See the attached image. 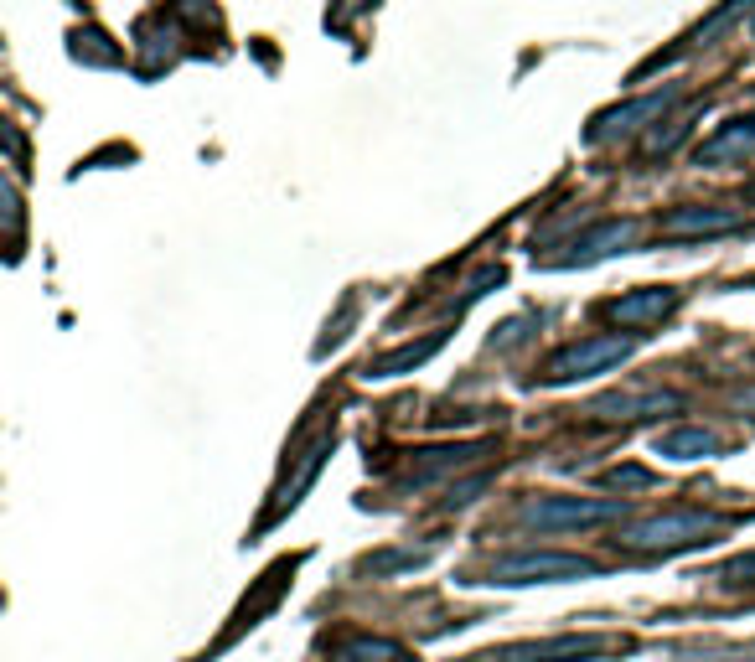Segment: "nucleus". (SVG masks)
<instances>
[{
	"label": "nucleus",
	"instance_id": "9d476101",
	"mask_svg": "<svg viewBox=\"0 0 755 662\" xmlns=\"http://www.w3.org/2000/svg\"><path fill=\"white\" fill-rule=\"evenodd\" d=\"M730 228H740V213H730V207H678V213L662 218L668 238H709V233H730Z\"/></svg>",
	"mask_w": 755,
	"mask_h": 662
},
{
	"label": "nucleus",
	"instance_id": "aec40b11",
	"mask_svg": "<svg viewBox=\"0 0 755 662\" xmlns=\"http://www.w3.org/2000/svg\"><path fill=\"white\" fill-rule=\"evenodd\" d=\"M740 404H745V409H755V394H740Z\"/></svg>",
	"mask_w": 755,
	"mask_h": 662
},
{
	"label": "nucleus",
	"instance_id": "423d86ee",
	"mask_svg": "<svg viewBox=\"0 0 755 662\" xmlns=\"http://www.w3.org/2000/svg\"><path fill=\"white\" fill-rule=\"evenodd\" d=\"M678 99V88H657V94H647V99H631V104H616V109H606L595 119V125L585 130V140L590 145H606V140H616V135H631V130H642L647 119H657V114H668V104Z\"/></svg>",
	"mask_w": 755,
	"mask_h": 662
},
{
	"label": "nucleus",
	"instance_id": "2eb2a0df",
	"mask_svg": "<svg viewBox=\"0 0 755 662\" xmlns=\"http://www.w3.org/2000/svg\"><path fill=\"white\" fill-rule=\"evenodd\" d=\"M337 662H414L399 642H388V637H357L337 652Z\"/></svg>",
	"mask_w": 755,
	"mask_h": 662
},
{
	"label": "nucleus",
	"instance_id": "a211bd4d",
	"mask_svg": "<svg viewBox=\"0 0 755 662\" xmlns=\"http://www.w3.org/2000/svg\"><path fill=\"white\" fill-rule=\"evenodd\" d=\"M719 580H724V585H755V554L730 559V564L719 569Z\"/></svg>",
	"mask_w": 755,
	"mask_h": 662
},
{
	"label": "nucleus",
	"instance_id": "6e6552de",
	"mask_svg": "<svg viewBox=\"0 0 755 662\" xmlns=\"http://www.w3.org/2000/svg\"><path fill=\"white\" fill-rule=\"evenodd\" d=\"M678 290H662V285H652V290H631V295H621V300H611V321L616 326H657V321H668L673 311H678Z\"/></svg>",
	"mask_w": 755,
	"mask_h": 662
},
{
	"label": "nucleus",
	"instance_id": "f03ea898",
	"mask_svg": "<svg viewBox=\"0 0 755 662\" xmlns=\"http://www.w3.org/2000/svg\"><path fill=\"white\" fill-rule=\"evenodd\" d=\"M719 528L714 513H657V518H642L621 533L626 549L637 554H678V549H693V544H709V533Z\"/></svg>",
	"mask_w": 755,
	"mask_h": 662
},
{
	"label": "nucleus",
	"instance_id": "ddd939ff",
	"mask_svg": "<svg viewBox=\"0 0 755 662\" xmlns=\"http://www.w3.org/2000/svg\"><path fill=\"white\" fill-rule=\"evenodd\" d=\"M719 450V435L704 430V425H683V430H668L657 435V456L662 461H704Z\"/></svg>",
	"mask_w": 755,
	"mask_h": 662
},
{
	"label": "nucleus",
	"instance_id": "7ed1b4c3",
	"mask_svg": "<svg viewBox=\"0 0 755 662\" xmlns=\"http://www.w3.org/2000/svg\"><path fill=\"white\" fill-rule=\"evenodd\" d=\"M611 647L616 637H606V631H559V637H543V642L487 647L466 662H590V657H606Z\"/></svg>",
	"mask_w": 755,
	"mask_h": 662
},
{
	"label": "nucleus",
	"instance_id": "0eeeda50",
	"mask_svg": "<svg viewBox=\"0 0 755 662\" xmlns=\"http://www.w3.org/2000/svg\"><path fill=\"white\" fill-rule=\"evenodd\" d=\"M631 238H637V223L631 218H606V223H595L585 238H575L569 244V254H559L554 264H595V259H606V254H616V249H626Z\"/></svg>",
	"mask_w": 755,
	"mask_h": 662
},
{
	"label": "nucleus",
	"instance_id": "1a4fd4ad",
	"mask_svg": "<svg viewBox=\"0 0 755 662\" xmlns=\"http://www.w3.org/2000/svg\"><path fill=\"white\" fill-rule=\"evenodd\" d=\"M750 150H755V114H740V119H730V125H719L699 150H693V161L699 166H730V161L750 156Z\"/></svg>",
	"mask_w": 755,
	"mask_h": 662
},
{
	"label": "nucleus",
	"instance_id": "dca6fc26",
	"mask_svg": "<svg viewBox=\"0 0 755 662\" xmlns=\"http://www.w3.org/2000/svg\"><path fill=\"white\" fill-rule=\"evenodd\" d=\"M471 456H481V445H456V450H430V461L419 466L409 481L419 487V481H430V476H440V471H450V466H466Z\"/></svg>",
	"mask_w": 755,
	"mask_h": 662
},
{
	"label": "nucleus",
	"instance_id": "9b49d317",
	"mask_svg": "<svg viewBox=\"0 0 755 662\" xmlns=\"http://www.w3.org/2000/svg\"><path fill=\"white\" fill-rule=\"evenodd\" d=\"M440 347H445V331H430L425 342H404V347H394V352L373 357L362 378H399V373H414V368H425Z\"/></svg>",
	"mask_w": 755,
	"mask_h": 662
},
{
	"label": "nucleus",
	"instance_id": "39448f33",
	"mask_svg": "<svg viewBox=\"0 0 755 662\" xmlns=\"http://www.w3.org/2000/svg\"><path fill=\"white\" fill-rule=\"evenodd\" d=\"M631 352H637V337H590V342H575L564 347L559 357H549V368H543V383H580V378H595V373H611L621 363H631Z\"/></svg>",
	"mask_w": 755,
	"mask_h": 662
},
{
	"label": "nucleus",
	"instance_id": "6ab92c4d",
	"mask_svg": "<svg viewBox=\"0 0 755 662\" xmlns=\"http://www.w3.org/2000/svg\"><path fill=\"white\" fill-rule=\"evenodd\" d=\"M606 481H611V487H652V471H642V466H616Z\"/></svg>",
	"mask_w": 755,
	"mask_h": 662
},
{
	"label": "nucleus",
	"instance_id": "4468645a",
	"mask_svg": "<svg viewBox=\"0 0 755 662\" xmlns=\"http://www.w3.org/2000/svg\"><path fill=\"white\" fill-rule=\"evenodd\" d=\"M326 450H331V435H326V440H316V445L306 450V456H300V471H295V481H290V487L280 492L275 513H269V523H275V518L285 513V507H295V502H300V492H306L311 481H316V471H321V461H326Z\"/></svg>",
	"mask_w": 755,
	"mask_h": 662
},
{
	"label": "nucleus",
	"instance_id": "f257e3e1",
	"mask_svg": "<svg viewBox=\"0 0 755 662\" xmlns=\"http://www.w3.org/2000/svg\"><path fill=\"white\" fill-rule=\"evenodd\" d=\"M585 575H600V564H595V559H585V554L523 549V554H507V559H497L487 585L523 590V585H564V580H585Z\"/></svg>",
	"mask_w": 755,
	"mask_h": 662
},
{
	"label": "nucleus",
	"instance_id": "20e7f679",
	"mask_svg": "<svg viewBox=\"0 0 755 662\" xmlns=\"http://www.w3.org/2000/svg\"><path fill=\"white\" fill-rule=\"evenodd\" d=\"M621 518L616 497H533L523 502V523L538 533H580V528H600Z\"/></svg>",
	"mask_w": 755,
	"mask_h": 662
},
{
	"label": "nucleus",
	"instance_id": "f8f14e48",
	"mask_svg": "<svg viewBox=\"0 0 755 662\" xmlns=\"http://www.w3.org/2000/svg\"><path fill=\"white\" fill-rule=\"evenodd\" d=\"M683 399L668 394V388H652V394H606V399H595L590 409L600 419H642V414H662V409H678Z\"/></svg>",
	"mask_w": 755,
	"mask_h": 662
},
{
	"label": "nucleus",
	"instance_id": "412c9836",
	"mask_svg": "<svg viewBox=\"0 0 755 662\" xmlns=\"http://www.w3.org/2000/svg\"><path fill=\"white\" fill-rule=\"evenodd\" d=\"M750 37H755V21H750Z\"/></svg>",
	"mask_w": 755,
	"mask_h": 662
},
{
	"label": "nucleus",
	"instance_id": "f3484780",
	"mask_svg": "<svg viewBox=\"0 0 755 662\" xmlns=\"http://www.w3.org/2000/svg\"><path fill=\"white\" fill-rule=\"evenodd\" d=\"M430 559V549H399V554H383V559H368L362 569H368V575H394V569H419Z\"/></svg>",
	"mask_w": 755,
	"mask_h": 662
}]
</instances>
